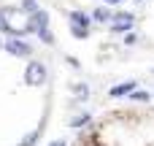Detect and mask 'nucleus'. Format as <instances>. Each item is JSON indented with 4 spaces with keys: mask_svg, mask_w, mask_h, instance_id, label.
Masks as SVG:
<instances>
[{
    "mask_svg": "<svg viewBox=\"0 0 154 146\" xmlns=\"http://www.w3.org/2000/svg\"><path fill=\"white\" fill-rule=\"evenodd\" d=\"M27 30H35V33L46 30V14H43V11H32V16H30V22H27Z\"/></svg>",
    "mask_w": 154,
    "mask_h": 146,
    "instance_id": "1",
    "label": "nucleus"
},
{
    "mask_svg": "<svg viewBox=\"0 0 154 146\" xmlns=\"http://www.w3.org/2000/svg\"><path fill=\"white\" fill-rule=\"evenodd\" d=\"M130 27H133V14H127V11L116 14V22H114V30H116V33H125V30H130Z\"/></svg>",
    "mask_w": 154,
    "mask_h": 146,
    "instance_id": "2",
    "label": "nucleus"
},
{
    "mask_svg": "<svg viewBox=\"0 0 154 146\" xmlns=\"http://www.w3.org/2000/svg\"><path fill=\"white\" fill-rule=\"evenodd\" d=\"M8 51H11V54H19V57H27V54H30V46L22 43V41H11V43H8Z\"/></svg>",
    "mask_w": 154,
    "mask_h": 146,
    "instance_id": "3",
    "label": "nucleus"
},
{
    "mask_svg": "<svg viewBox=\"0 0 154 146\" xmlns=\"http://www.w3.org/2000/svg\"><path fill=\"white\" fill-rule=\"evenodd\" d=\"M133 89H135V81L119 84V87H114V89H111V98H122V95H127V92H133Z\"/></svg>",
    "mask_w": 154,
    "mask_h": 146,
    "instance_id": "4",
    "label": "nucleus"
},
{
    "mask_svg": "<svg viewBox=\"0 0 154 146\" xmlns=\"http://www.w3.org/2000/svg\"><path fill=\"white\" fill-rule=\"evenodd\" d=\"M70 22L79 24V27H87V24H89V16L81 14V11H70Z\"/></svg>",
    "mask_w": 154,
    "mask_h": 146,
    "instance_id": "5",
    "label": "nucleus"
},
{
    "mask_svg": "<svg viewBox=\"0 0 154 146\" xmlns=\"http://www.w3.org/2000/svg\"><path fill=\"white\" fill-rule=\"evenodd\" d=\"M95 19H97V22H106V19H108V11L97 8V11H95Z\"/></svg>",
    "mask_w": 154,
    "mask_h": 146,
    "instance_id": "6",
    "label": "nucleus"
},
{
    "mask_svg": "<svg viewBox=\"0 0 154 146\" xmlns=\"http://www.w3.org/2000/svg\"><path fill=\"white\" fill-rule=\"evenodd\" d=\"M41 38H43V43H54V38H51L49 30H41Z\"/></svg>",
    "mask_w": 154,
    "mask_h": 146,
    "instance_id": "7",
    "label": "nucleus"
},
{
    "mask_svg": "<svg viewBox=\"0 0 154 146\" xmlns=\"http://www.w3.org/2000/svg\"><path fill=\"white\" fill-rule=\"evenodd\" d=\"M133 100H149V92H133Z\"/></svg>",
    "mask_w": 154,
    "mask_h": 146,
    "instance_id": "8",
    "label": "nucleus"
},
{
    "mask_svg": "<svg viewBox=\"0 0 154 146\" xmlns=\"http://www.w3.org/2000/svg\"><path fill=\"white\" fill-rule=\"evenodd\" d=\"M24 5H27V11H35V0H24Z\"/></svg>",
    "mask_w": 154,
    "mask_h": 146,
    "instance_id": "9",
    "label": "nucleus"
},
{
    "mask_svg": "<svg viewBox=\"0 0 154 146\" xmlns=\"http://www.w3.org/2000/svg\"><path fill=\"white\" fill-rule=\"evenodd\" d=\"M51 146H65V144H62V141H57V144H51Z\"/></svg>",
    "mask_w": 154,
    "mask_h": 146,
    "instance_id": "10",
    "label": "nucleus"
},
{
    "mask_svg": "<svg viewBox=\"0 0 154 146\" xmlns=\"http://www.w3.org/2000/svg\"><path fill=\"white\" fill-rule=\"evenodd\" d=\"M108 3H116V0H108Z\"/></svg>",
    "mask_w": 154,
    "mask_h": 146,
    "instance_id": "11",
    "label": "nucleus"
}]
</instances>
